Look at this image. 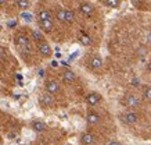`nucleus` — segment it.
<instances>
[{
	"label": "nucleus",
	"instance_id": "nucleus-1",
	"mask_svg": "<svg viewBox=\"0 0 151 145\" xmlns=\"http://www.w3.org/2000/svg\"><path fill=\"white\" fill-rule=\"evenodd\" d=\"M119 119L124 124L132 126V124H136L139 122V114L136 112H133V110H126V112L119 114Z\"/></svg>",
	"mask_w": 151,
	"mask_h": 145
},
{
	"label": "nucleus",
	"instance_id": "nucleus-2",
	"mask_svg": "<svg viewBox=\"0 0 151 145\" xmlns=\"http://www.w3.org/2000/svg\"><path fill=\"white\" fill-rule=\"evenodd\" d=\"M122 103H124V106H126V108L134 109V108H139V106L142 105V99L133 94H126L124 96V99H122Z\"/></svg>",
	"mask_w": 151,
	"mask_h": 145
},
{
	"label": "nucleus",
	"instance_id": "nucleus-3",
	"mask_svg": "<svg viewBox=\"0 0 151 145\" xmlns=\"http://www.w3.org/2000/svg\"><path fill=\"white\" fill-rule=\"evenodd\" d=\"M15 45H17L18 47H21V49L25 50V52L32 50L31 41H29V38L25 36V35H18V36H15Z\"/></svg>",
	"mask_w": 151,
	"mask_h": 145
},
{
	"label": "nucleus",
	"instance_id": "nucleus-4",
	"mask_svg": "<svg viewBox=\"0 0 151 145\" xmlns=\"http://www.w3.org/2000/svg\"><path fill=\"white\" fill-rule=\"evenodd\" d=\"M39 102L43 108H53L54 106V96L49 92H43L39 96Z\"/></svg>",
	"mask_w": 151,
	"mask_h": 145
},
{
	"label": "nucleus",
	"instance_id": "nucleus-5",
	"mask_svg": "<svg viewBox=\"0 0 151 145\" xmlns=\"http://www.w3.org/2000/svg\"><path fill=\"white\" fill-rule=\"evenodd\" d=\"M37 50H39V53H40L43 57H50L51 53H53L51 46L46 42V41H42V42L37 43Z\"/></svg>",
	"mask_w": 151,
	"mask_h": 145
},
{
	"label": "nucleus",
	"instance_id": "nucleus-6",
	"mask_svg": "<svg viewBox=\"0 0 151 145\" xmlns=\"http://www.w3.org/2000/svg\"><path fill=\"white\" fill-rule=\"evenodd\" d=\"M46 92L51 94L53 96L58 94V92H60V84H58V81H55V80H47L46 81Z\"/></svg>",
	"mask_w": 151,
	"mask_h": 145
},
{
	"label": "nucleus",
	"instance_id": "nucleus-7",
	"mask_svg": "<svg viewBox=\"0 0 151 145\" xmlns=\"http://www.w3.org/2000/svg\"><path fill=\"white\" fill-rule=\"evenodd\" d=\"M86 102L90 106H96L101 102V95L99 92H90V94L86 95Z\"/></svg>",
	"mask_w": 151,
	"mask_h": 145
},
{
	"label": "nucleus",
	"instance_id": "nucleus-8",
	"mask_svg": "<svg viewBox=\"0 0 151 145\" xmlns=\"http://www.w3.org/2000/svg\"><path fill=\"white\" fill-rule=\"evenodd\" d=\"M39 23V28H40L42 32H51L53 28H54V23H53V20H43V21H37Z\"/></svg>",
	"mask_w": 151,
	"mask_h": 145
},
{
	"label": "nucleus",
	"instance_id": "nucleus-9",
	"mask_svg": "<svg viewBox=\"0 0 151 145\" xmlns=\"http://www.w3.org/2000/svg\"><path fill=\"white\" fill-rule=\"evenodd\" d=\"M86 120H87V124H89V126H96V124H99V122H100V116H99V113H96L94 110H90V112H87Z\"/></svg>",
	"mask_w": 151,
	"mask_h": 145
},
{
	"label": "nucleus",
	"instance_id": "nucleus-10",
	"mask_svg": "<svg viewBox=\"0 0 151 145\" xmlns=\"http://www.w3.org/2000/svg\"><path fill=\"white\" fill-rule=\"evenodd\" d=\"M75 80H76V75L72 70H65L63 73V82L64 84H72Z\"/></svg>",
	"mask_w": 151,
	"mask_h": 145
},
{
	"label": "nucleus",
	"instance_id": "nucleus-11",
	"mask_svg": "<svg viewBox=\"0 0 151 145\" xmlns=\"http://www.w3.org/2000/svg\"><path fill=\"white\" fill-rule=\"evenodd\" d=\"M79 9H81V13L87 15V17H90V15L94 13V6L90 4V3H82Z\"/></svg>",
	"mask_w": 151,
	"mask_h": 145
},
{
	"label": "nucleus",
	"instance_id": "nucleus-12",
	"mask_svg": "<svg viewBox=\"0 0 151 145\" xmlns=\"http://www.w3.org/2000/svg\"><path fill=\"white\" fill-rule=\"evenodd\" d=\"M81 142H82V145H93L94 144V136L90 133H83L81 136Z\"/></svg>",
	"mask_w": 151,
	"mask_h": 145
},
{
	"label": "nucleus",
	"instance_id": "nucleus-13",
	"mask_svg": "<svg viewBox=\"0 0 151 145\" xmlns=\"http://www.w3.org/2000/svg\"><path fill=\"white\" fill-rule=\"evenodd\" d=\"M103 67V59L100 56H93L90 59V68L93 70H99Z\"/></svg>",
	"mask_w": 151,
	"mask_h": 145
},
{
	"label": "nucleus",
	"instance_id": "nucleus-14",
	"mask_svg": "<svg viewBox=\"0 0 151 145\" xmlns=\"http://www.w3.org/2000/svg\"><path fill=\"white\" fill-rule=\"evenodd\" d=\"M47 128V124L45 122H40V120H35L32 123V130L36 131V133H43V131Z\"/></svg>",
	"mask_w": 151,
	"mask_h": 145
},
{
	"label": "nucleus",
	"instance_id": "nucleus-15",
	"mask_svg": "<svg viewBox=\"0 0 151 145\" xmlns=\"http://www.w3.org/2000/svg\"><path fill=\"white\" fill-rule=\"evenodd\" d=\"M64 18H65V24H73L75 23V14L71 10H64Z\"/></svg>",
	"mask_w": 151,
	"mask_h": 145
},
{
	"label": "nucleus",
	"instance_id": "nucleus-16",
	"mask_svg": "<svg viewBox=\"0 0 151 145\" xmlns=\"http://www.w3.org/2000/svg\"><path fill=\"white\" fill-rule=\"evenodd\" d=\"M43 20H53L51 13L49 10H40L37 14V21H43Z\"/></svg>",
	"mask_w": 151,
	"mask_h": 145
},
{
	"label": "nucleus",
	"instance_id": "nucleus-17",
	"mask_svg": "<svg viewBox=\"0 0 151 145\" xmlns=\"http://www.w3.org/2000/svg\"><path fill=\"white\" fill-rule=\"evenodd\" d=\"M104 6L110 7V9H118L121 6V0H103Z\"/></svg>",
	"mask_w": 151,
	"mask_h": 145
},
{
	"label": "nucleus",
	"instance_id": "nucleus-18",
	"mask_svg": "<svg viewBox=\"0 0 151 145\" xmlns=\"http://www.w3.org/2000/svg\"><path fill=\"white\" fill-rule=\"evenodd\" d=\"M79 42L82 43V45H85V46H89V45H92V39H90V36H87L86 34H81Z\"/></svg>",
	"mask_w": 151,
	"mask_h": 145
},
{
	"label": "nucleus",
	"instance_id": "nucleus-19",
	"mask_svg": "<svg viewBox=\"0 0 151 145\" xmlns=\"http://www.w3.org/2000/svg\"><path fill=\"white\" fill-rule=\"evenodd\" d=\"M143 98L151 102V85H146L144 88H143Z\"/></svg>",
	"mask_w": 151,
	"mask_h": 145
},
{
	"label": "nucleus",
	"instance_id": "nucleus-20",
	"mask_svg": "<svg viewBox=\"0 0 151 145\" xmlns=\"http://www.w3.org/2000/svg\"><path fill=\"white\" fill-rule=\"evenodd\" d=\"M29 6H31L29 0H17V7H19V9L24 10V11L29 9Z\"/></svg>",
	"mask_w": 151,
	"mask_h": 145
},
{
	"label": "nucleus",
	"instance_id": "nucleus-21",
	"mask_svg": "<svg viewBox=\"0 0 151 145\" xmlns=\"http://www.w3.org/2000/svg\"><path fill=\"white\" fill-rule=\"evenodd\" d=\"M32 38L36 41L37 43L42 42V41H45V38H43V35H42V32H39V31H32Z\"/></svg>",
	"mask_w": 151,
	"mask_h": 145
},
{
	"label": "nucleus",
	"instance_id": "nucleus-22",
	"mask_svg": "<svg viewBox=\"0 0 151 145\" xmlns=\"http://www.w3.org/2000/svg\"><path fill=\"white\" fill-rule=\"evenodd\" d=\"M21 17H22V20L27 21V23H31V21H32V14H29L27 11H22V13H21Z\"/></svg>",
	"mask_w": 151,
	"mask_h": 145
},
{
	"label": "nucleus",
	"instance_id": "nucleus-23",
	"mask_svg": "<svg viewBox=\"0 0 151 145\" xmlns=\"http://www.w3.org/2000/svg\"><path fill=\"white\" fill-rule=\"evenodd\" d=\"M57 18L61 21V23H65V18H64V9H58L57 10Z\"/></svg>",
	"mask_w": 151,
	"mask_h": 145
},
{
	"label": "nucleus",
	"instance_id": "nucleus-24",
	"mask_svg": "<svg viewBox=\"0 0 151 145\" xmlns=\"http://www.w3.org/2000/svg\"><path fill=\"white\" fill-rule=\"evenodd\" d=\"M107 145H122V142H119V141H116V140H111Z\"/></svg>",
	"mask_w": 151,
	"mask_h": 145
},
{
	"label": "nucleus",
	"instance_id": "nucleus-25",
	"mask_svg": "<svg viewBox=\"0 0 151 145\" xmlns=\"http://www.w3.org/2000/svg\"><path fill=\"white\" fill-rule=\"evenodd\" d=\"M146 39H147V43H148V45H151V32H150V34H147Z\"/></svg>",
	"mask_w": 151,
	"mask_h": 145
},
{
	"label": "nucleus",
	"instance_id": "nucleus-26",
	"mask_svg": "<svg viewBox=\"0 0 151 145\" xmlns=\"http://www.w3.org/2000/svg\"><path fill=\"white\" fill-rule=\"evenodd\" d=\"M147 71H148V73H151V60L147 63Z\"/></svg>",
	"mask_w": 151,
	"mask_h": 145
},
{
	"label": "nucleus",
	"instance_id": "nucleus-27",
	"mask_svg": "<svg viewBox=\"0 0 151 145\" xmlns=\"http://www.w3.org/2000/svg\"><path fill=\"white\" fill-rule=\"evenodd\" d=\"M6 1H7V0H0V7H1V6H4Z\"/></svg>",
	"mask_w": 151,
	"mask_h": 145
},
{
	"label": "nucleus",
	"instance_id": "nucleus-28",
	"mask_svg": "<svg viewBox=\"0 0 151 145\" xmlns=\"http://www.w3.org/2000/svg\"><path fill=\"white\" fill-rule=\"evenodd\" d=\"M0 141H1V137H0Z\"/></svg>",
	"mask_w": 151,
	"mask_h": 145
}]
</instances>
